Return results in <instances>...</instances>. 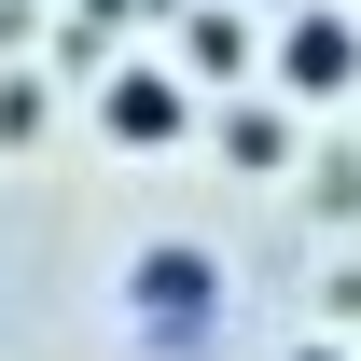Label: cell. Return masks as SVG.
Returning <instances> with one entry per match:
<instances>
[{"instance_id": "cell-1", "label": "cell", "mask_w": 361, "mask_h": 361, "mask_svg": "<svg viewBox=\"0 0 361 361\" xmlns=\"http://www.w3.org/2000/svg\"><path fill=\"white\" fill-rule=\"evenodd\" d=\"M126 306H139L153 348H180V334H209V319H223V264H209L195 236H153V250L126 264Z\"/></svg>"}, {"instance_id": "cell-2", "label": "cell", "mask_w": 361, "mask_h": 361, "mask_svg": "<svg viewBox=\"0 0 361 361\" xmlns=\"http://www.w3.org/2000/svg\"><path fill=\"white\" fill-rule=\"evenodd\" d=\"M264 84L306 97V111H334V97L361 84V14H334V0H319V14H292V28L264 42Z\"/></svg>"}, {"instance_id": "cell-3", "label": "cell", "mask_w": 361, "mask_h": 361, "mask_svg": "<svg viewBox=\"0 0 361 361\" xmlns=\"http://www.w3.org/2000/svg\"><path fill=\"white\" fill-rule=\"evenodd\" d=\"M180 126H195V84L180 70H97V139L111 153H167Z\"/></svg>"}, {"instance_id": "cell-4", "label": "cell", "mask_w": 361, "mask_h": 361, "mask_svg": "<svg viewBox=\"0 0 361 361\" xmlns=\"http://www.w3.org/2000/svg\"><path fill=\"white\" fill-rule=\"evenodd\" d=\"M250 70H264V28L223 14V0H195L180 14V84H250Z\"/></svg>"}, {"instance_id": "cell-5", "label": "cell", "mask_w": 361, "mask_h": 361, "mask_svg": "<svg viewBox=\"0 0 361 361\" xmlns=\"http://www.w3.org/2000/svg\"><path fill=\"white\" fill-rule=\"evenodd\" d=\"M223 153H236V167H278L292 126H278V111H223Z\"/></svg>"}, {"instance_id": "cell-6", "label": "cell", "mask_w": 361, "mask_h": 361, "mask_svg": "<svg viewBox=\"0 0 361 361\" xmlns=\"http://www.w3.org/2000/svg\"><path fill=\"white\" fill-rule=\"evenodd\" d=\"M42 111H56L42 70H0V139H42Z\"/></svg>"}, {"instance_id": "cell-7", "label": "cell", "mask_w": 361, "mask_h": 361, "mask_svg": "<svg viewBox=\"0 0 361 361\" xmlns=\"http://www.w3.org/2000/svg\"><path fill=\"white\" fill-rule=\"evenodd\" d=\"M28 28H42V0H0V42H28Z\"/></svg>"}, {"instance_id": "cell-8", "label": "cell", "mask_w": 361, "mask_h": 361, "mask_svg": "<svg viewBox=\"0 0 361 361\" xmlns=\"http://www.w3.org/2000/svg\"><path fill=\"white\" fill-rule=\"evenodd\" d=\"M292 361H361V348H334V334H306V348H292Z\"/></svg>"}]
</instances>
